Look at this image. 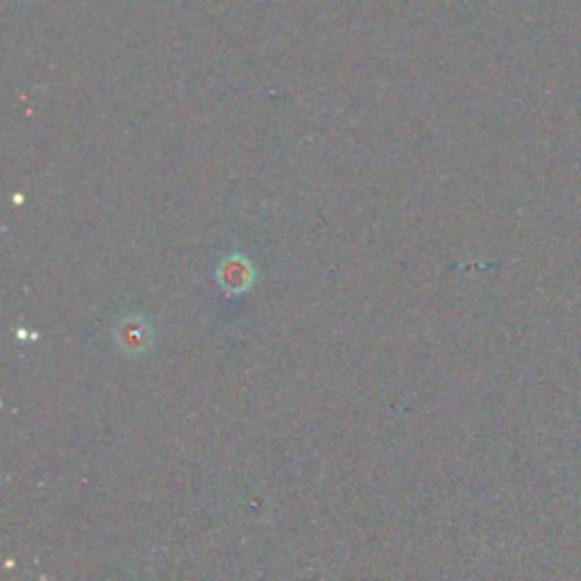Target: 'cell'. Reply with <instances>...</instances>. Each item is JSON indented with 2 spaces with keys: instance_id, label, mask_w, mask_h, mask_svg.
Masks as SVG:
<instances>
[{
  "instance_id": "1",
  "label": "cell",
  "mask_w": 581,
  "mask_h": 581,
  "mask_svg": "<svg viewBox=\"0 0 581 581\" xmlns=\"http://www.w3.org/2000/svg\"><path fill=\"white\" fill-rule=\"evenodd\" d=\"M218 279H221V286L228 294H241L252 284V264L241 254H230L228 260L221 262Z\"/></svg>"
},
{
  "instance_id": "2",
  "label": "cell",
  "mask_w": 581,
  "mask_h": 581,
  "mask_svg": "<svg viewBox=\"0 0 581 581\" xmlns=\"http://www.w3.org/2000/svg\"><path fill=\"white\" fill-rule=\"evenodd\" d=\"M119 341L125 350H143L151 341V330L149 322H143L139 318H128L119 327Z\"/></svg>"
}]
</instances>
